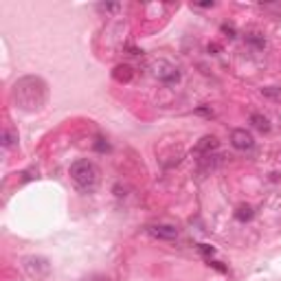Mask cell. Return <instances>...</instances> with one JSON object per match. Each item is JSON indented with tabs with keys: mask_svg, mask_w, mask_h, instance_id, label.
Masks as SVG:
<instances>
[{
	"mask_svg": "<svg viewBox=\"0 0 281 281\" xmlns=\"http://www.w3.org/2000/svg\"><path fill=\"white\" fill-rule=\"evenodd\" d=\"M11 99L20 110L36 112L46 103L49 99V86L38 75H24L20 77L11 88Z\"/></svg>",
	"mask_w": 281,
	"mask_h": 281,
	"instance_id": "6da1fadb",
	"label": "cell"
},
{
	"mask_svg": "<svg viewBox=\"0 0 281 281\" xmlns=\"http://www.w3.org/2000/svg\"><path fill=\"white\" fill-rule=\"evenodd\" d=\"M68 173H71V180L75 183V187L84 193L95 189L97 183H99V176H101V173H99V167L92 163V160H86V158L75 160V163L71 165Z\"/></svg>",
	"mask_w": 281,
	"mask_h": 281,
	"instance_id": "7a4b0ae2",
	"label": "cell"
},
{
	"mask_svg": "<svg viewBox=\"0 0 281 281\" xmlns=\"http://www.w3.org/2000/svg\"><path fill=\"white\" fill-rule=\"evenodd\" d=\"M150 68H152V75L163 84H176L180 79L178 68L171 62H167V59H154L150 64Z\"/></svg>",
	"mask_w": 281,
	"mask_h": 281,
	"instance_id": "3957f363",
	"label": "cell"
},
{
	"mask_svg": "<svg viewBox=\"0 0 281 281\" xmlns=\"http://www.w3.org/2000/svg\"><path fill=\"white\" fill-rule=\"evenodd\" d=\"M145 231L154 239H165V242H171L178 237V229L173 224H147Z\"/></svg>",
	"mask_w": 281,
	"mask_h": 281,
	"instance_id": "277c9868",
	"label": "cell"
},
{
	"mask_svg": "<svg viewBox=\"0 0 281 281\" xmlns=\"http://www.w3.org/2000/svg\"><path fill=\"white\" fill-rule=\"evenodd\" d=\"M231 143L235 150H253V145H255V140H253V134L251 132H246V130H233L231 132Z\"/></svg>",
	"mask_w": 281,
	"mask_h": 281,
	"instance_id": "5b68a950",
	"label": "cell"
},
{
	"mask_svg": "<svg viewBox=\"0 0 281 281\" xmlns=\"http://www.w3.org/2000/svg\"><path fill=\"white\" fill-rule=\"evenodd\" d=\"M112 77L117 79V82H121V84H128L132 77H134V71H132V66L128 64H119L115 71H112Z\"/></svg>",
	"mask_w": 281,
	"mask_h": 281,
	"instance_id": "8992f818",
	"label": "cell"
},
{
	"mask_svg": "<svg viewBox=\"0 0 281 281\" xmlns=\"http://www.w3.org/2000/svg\"><path fill=\"white\" fill-rule=\"evenodd\" d=\"M213 150H218V138H216V136H204V138L196 145V152H198V154H204V156H211Z\"/></svg>",
	"mask_w": 281,
	"mask_h": 281,
	"instance_id": "52a82bcc",
	"label": "cell"
},
{
	"mask_svg": "<svg viewBox=\"0 0 281 281\" xmlns=\"http://www.w3.org/2000/svg\"><path fill=\"white\" fill-rule=\"evenodd\" d=\"M251 125L255 130H259V132H270V121L264 115H257V112H255V115H251Z\"/></svg>",
	"mask_w": 281,
	"mask_h": 281,
	"instance_id": "ba28073f",
	"label": "cell"
},
{
	"mask_svg": "<svg viewBox=\"0 0 281 281\" xmlns=\"http://www.w3.org/2000/svg\"><path fill=\"white\" fill-rule=\"evenodd\" d=\"M253 209L249 204H242V206H237V211H235V218L239 220V222H249V220H253Z\"/></svg>",
	"mask_w": 281,
	"mask_h": 281,
	"instance_id": "9c48e42d",
	"label": "cell"
},
{
	"mask_svg": "<svg viewBox=\"0 0 281 281\" xmlns=\"http://www.w3.org/2000/svg\"><path fill=\"white\" fill-rule=\"evenodd\" d=\"M246 42L253 44V46H257V49H264V46H266V38L259 36V33H249V36H246Z\"/></svg>",
	"mask_w": 281,
	"mask_h": 281,
	"instance_id": "30bf717a",
	"label": "cell"
},
{
	"mask_svg": "<svg viewBox=\"0 0 281 281\" xmlns=\"http://www.w3.org/2000/svg\"><path fill=\"white\" fill-rule=\"evenodd\" d=\"M13 145H18V136L13 134V132L5 130L3 132V147H7V150H9V147H13Z\"/></svg>",
	"mask_w": 281,
	"mask_h": 281,
	"instance_id": "8fae6325",
	"label": "cell"
},
{
	"mask_svg": "<svg viewBox=\"0 0 281 281\" xmlns=\"http://www.w3.org/2000/svg\"><path fill=\"white\" fill-rule=\"evenodd\" d=\"M262 95L264 97H272V99H281V90L279 88H264Z\"/></svg>",
	"mask_w": 281,
	"mask_h": 281,
	"instance_id": "7c38bea8",
	"label": "cell"
},
{
	"mask_svg": "<svg viewBox=\"0 0 281 281\" xmlns=\"http://www.w3.org/2000/svg\"><path fill=\"white\" fill-rule=\"evenodd\" d=\"M198 251L202 253V255H206V257H211L213 253H216V249H213V246H209V244H198Z\"/></svg>",
	"mask_w": 281,
	"mask_h": 281,
	"instance_id": "4fadbf2b",
	"label": "cell"
},
{
	"mask_svg": "<svg viewBox=\"0 0 281 281\" xmlns=\"http://www.w3.org/2000/svg\"><path fill=\"white\" fill-rule=\"evenodd\" d=\"M99 9L101 11H117V9H121V5H99Z\"/></svg>",
	"mask_w": 281,
	"mask_h": 281,
	"instance_id": "5bb4252c",
	"label": "cell"
},
{
	"mask_svg": "<svg viewBox=\"0 0 281 281\" xmlns=\"http://www.w3.org/2000/svg\"><path fill=\"white\" fill-rule=\"evenodd\" d=\"M222 33H226L229 38H235V29H233V26H229V24H222Z\"/></svg>",
	"mask_w": 281,
	"mask_h": 281,
	"instance_id": "9a60e30c",
	"label": "cell"
},
{
	"mask_svg": "<svg viewBox=\"0 0 281 281\" xmlns=\"http://www.w3.org/2000/svg\"><path fill=\"white\" fill-rule=\"evenodd\" d=\"M97 150H99V152H108L110 147H108V143H103V138H99V143H97Z\"/></svg>",
	"mask_w": 281,
	"mask_h": 281,
	"instance_id": "2e32d148",
	"label": "cell"
},
{
	"mask_svg": "<svg viewBox=\"0 0 281 281\" xmlns=\"http://www.w3.org/2000/svg\"><path fill=\"white\" fill-rule=\"evenodd\" d=\"M209 266H213V268L220 270V272H226V268H224V266L220 264V262H211V259H209Z\"/></svg>",
	"mask_w": 281,
	"mask_h": 281,
	"instance_id": "e0dca14e",
	"label": "cell"
},
{
	"mask_svg": "<svg viewBox=\"0 0 281 281\" xmlns=\"http://www.w3.org/2000/svg\"><path fill=\"white\" fill-rule=\"evenodd\" d=\"M84 281H110V279H108V277H101V275H92V277L84 279Z\"/></svg>",
	"mask_w": 281,
	"mask_h": 281,
	"instance_id": "ac0fdd59",
	"label": "cell"
},
{
	"mask_svg": "<svg viewBox=\"0 0 281 281\" xmlns=\"http://www.w3.org/2000/svg\"><path fill=\"white\" fill-rule=\"evenodd\" d=\"M198 7H202V9H206V7H213V3H200Z\"/></svg>",
	"mask_w": 281,
	"mask_h": 281,
	"instance_id": "d6986e66",
	"label": "cell"
}]
</instances>
